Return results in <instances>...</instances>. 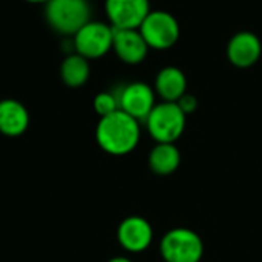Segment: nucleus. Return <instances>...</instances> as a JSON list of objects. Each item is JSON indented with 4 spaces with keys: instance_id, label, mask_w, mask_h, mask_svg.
I'll return each instance as SVG.
<instances>
[{
    "instance_id": "1",
    "label": "nucleus",
    "mask_w": 262,
    "mask_h": 262,
    "mask_svg": "<svg viewBox=\"0 0 262 262\" xmlns=\"http://www.w3.org/2000/svg\"><path fill=\"white\" fill-rule=\"evenodd\" d=\"M140 135V121L121 109L111 115L101 117L95 130L100 147L115 157L130 154L138 146Z\"/></svg>"
},
{
    "instance_id": "2",
    "label": "nucleus",
    "mask_w": 262,
    "mask_h": 262,
    "mask_svg": "<svg viewBox=\"0 0 262 262\" xmlns=\"http://www.w3.org/2000/svg\"><path fill=\"white\" fill-rule=\"evenodd\" d=\"M48 25L58 34L74 35L91 21L89 0H49L45 3Z\"/></svg>"
},
{
    "instance_id": "3",
    "label": "nucleus",
    "mask_w": 262,
    "mask_h": 262,
    "mask_svg": "<svg viewBox=\"0 0 262 262\" xmlns=\"http://www.w3.org/2000/svg\"><path fill=\"white\" fill-rule=\"evenodd\" d=\"M186 117L177 103L163 101L155 104L144 123L157 143H175L184 132Z\"/></svg>"
},
{
    "instance_id": "4",
    "label": "nucleus",
    "mask_w": 262,
    "mask_h": 262,
    "mask_svg": "<svg viewBox=\"0 0 262 262\" xmlns=\"http://www.w3.org/2000/svg\"><path fill=\"white\" fill-rule=\"evenodd\" d=\"M160 252L166 262H200L204 255V244L193 230L177 227L163 236Z\"/></svg>"
},
{
    "instance_id": "5",
    "label": "nucleus",
    "mask_w": 262,
    "mask_h": 262,
    "mask_svg": "<svg viewBox=\"0 0 262 262\" xmlns=\"http://www.w3.org/2000/svg\"><path fill=\"white\" fill-rule=\"evenodd\" d=\"M147 46L152 49H169L180 38V23L167 11H150L138 28Z\"/></svg>"
},
{
    "instance_id": "6",
    "label": "nucleus",
    "mask_w": 262,
    "mask_h": 262,
    "mask_svg": "<svg viewBox=\"0 0 262 262\" xmlns=\"http://www.w3.org/2000/svg\"><path fill=\"white\" fill-rule=\"evenodd\" d=\"M114 28L103 21H88L72 35V46L77 54L88 60L100 58L112 49Z\"/></svg>"
},
{
    "instance_id": "7",
    "label": "nucleus",
    "mask_w": 262,
    "mask_h": 262,
    "mask_svg": "<svg viewBox=\"0 0 262 262\" xmlns=\"http://www.w3.org/2000/svg\"><path fill=\"white\" fill-rule=\"evenodd\" d=\"M106 15L115 29H138L150 12L149 0H106Z\"/></svg>"
},
{
    "instance_id": "8",
    "label": "nucleus",
    "mask_w": 262,
    "mask_h": 262,
    "mask_svg": "<svg viewBox=\"0 0 262 262\" xmlns=\"http://www.w3.org/2000/svg\"><path fill=\"white\" fill-rule=\"evenodd\" d=\"M117 98L120 109L138 121H146L147 115L157 104L154 89L143 81H134L126 84L117 94Z\"/></svg>"
},
{
    "instance_id": "9",
    "label": "nucleus",
    "mask_w": 262,
    "mask_h": 262,
    "mask_svg": "<svg viewBox=\"0 0 262 262\" xmlns=\"http://www.w3.org/2000/svg\"><path fill=\"white\" fill-rule=\"evenodd\" d=\"M117 238L124 250L140 253L152 244L154 230L147 220L141 216H129L118 226Z\"/></svg>"
},
{
    "instance_id": "10",
    "label": "nucleus",
    "mask_w": 262,
    "mask_h": 262,
    "mask_svg": "<svg viewBox=\"0 0 262 262\" xmlns=\"http://www.w3.org/2000/svg\"><path fill=\"white\" fill-rule=\"evenodd\" d=\"M262 43L250 31L235 34L227 45V57L236 68H250L261 58Z\"/></svg>"
},
{
    "instance_id": "11",
    "label": "nucleus",
    "mask_w": 262,
    "mask_h": 262,
    "mask_svg": "<svg viewBox=\"0 0 262 262\" xmlns=\"http://www.w3.org/2000/svg\"><path fill=\"white\" fill-rule=\"evenodd\" d=\"M112 49L118 58L127 64L141 63L147 52L149 46L143 38L140 29H115L114 28V43Z\"/></svg>"
},
{
    "instance_id": "12",
    "label": "nucleus",
    "mask_w": 262,
    "mask_h": 262,
    "mask_svg": "<svg viewBox=\"0 0 262 262\" xmlns=\"http://www.w3.org/2000/svg\"><path fill=\"white\" fill-rule=\"evenodd\" d=\"M29 126L28 109L17 100L0 101V132L6 137H18Z\"/></svg>"
},
{
    "instance_id": "13",
    "label": "nucleus",
    "mask_w": 262,
    "mask_h": 262,
    "mask_svg": "<svg viewBox=\"0 0 262 262\" xmlns=\"http://www.w3.org/2000/svg\"><path fill=\"white\" fill-rule=\"evenodd\" d=\"M186 88L187 78L184 72L175 66L163 68L155 78V91L164 101L177 103L186 94Z\"/></svg>"
},
{
    "instance_id": "14",
    "label": "nucleus",
    "mask_w": 262,
    "mask_h": 262,
    "mask_svg": "<svg viewBox=\"0 0 262 262\" xmlns=\"http://www.w3.org/2000/svg\"><path fill=\"white\" fill-rule=\"evenodd\" d=\"M181 163V155L175 143H157L149 154V167L154 173L166 177L173 173Z\"/></svg>"
},
{
    "instance_id": "15",
    "label": "nucleus",
    "mask_w": 262,
    "mask_h": 262,
    "mask_svg": "<svg viewBox=\"0 0 262 262\" xmlns=\"http://www.w3.org/2000/svg\"><path fill=\"white\" fill-rule=\"evenodd\" d=\"M91 75V64L89 60L80 54H69L61 66H60V77L63 83L69 88H80L83 86Z\"/></svg>"
},
{
    "instance_id": "16",
    "label": "nucleus",
    "mask_w": 262,
    "mask_h": 262,
    "mask_svg": "<svg viewBox=\"0 0 262 262\" xmlns=\"http://www.w3.org/2000/svg\"><path fill=\"white\" fill-rule=\"evenodd\" d=\"M94 109L100 117H106V115L114 114L115 111L120 109L117 94H114V92H100L94 98Z\"/></svg>"
},
{
    "instance_id": "17",
    "label": "nucleus",
    "mask_w": 262,
    "mask_h": 262,
    "mask_svg": "<svg viewBox=\"0 0 262 262\" xmlns=\"http://www.w3.org/2000/svg\"><path fill=\"white\" fill-rule=\"evenodd\" d=\"M177 104L180 106V109H181L186 115H189V114L195 112V109L198 107V100H196L195 95L186 92V94L177 101Z\"/></svg>"
},
{
    "instance_id": "18",
    "label": "nucleus",
    "mask_w": 262,
    "mask_h": 262,
    "mask_svg": "<svg viewBox=\"0 0 262 262\" xmlns=\"http://www.w3.org/2000/svg\"><path fill=\"white\" fill-rule=\"evenodd\" d=\"M107 262H132L129 258H124V256H115L112 259H109Z\"/></svg>"
},
{
    "instance_id": "19",
    "label": "nucleus",
    "mask_w": 262,
    "mask_h": 262,
    "mask_svg": "<svg viewBox=\"0 0 262 262\" xmlns=\"http://www.w3.org/2000/svg\"><path fill=\"white\" fill-rule=\"evenodd\" d=\"M25 2H29V3H46L49 0H25Z\"/></svg>"
}]
</instances>
